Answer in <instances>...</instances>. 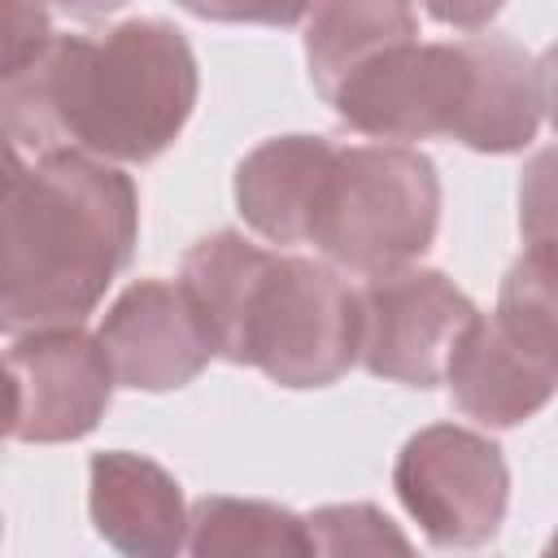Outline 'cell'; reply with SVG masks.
<instances>
[{"mask_svg":"<svg viewBox=\"0 0 558 558\" xmlns=\"http://www.w3.org/2000/svg\"><path fill=\"white\" fill-rule=\"evenodd\" d=\"M13 436V384H9V371H4V357H0V445Z\"/></svg>","mask_w":558,"mask_h":558,"instance_id":"22","label":"cell"},{"mask_svg":"<svg viewBox=\"0 0 558 558\" xmlns=\"http://www.w3.org/2000/svg\"><path fill=\"white\" fill-rule=\"evenodd\" d=\"M336 144L323 135H275L235 166L240 218L270 244H305Z\"/></svg>","mask_w":558,"mask_h":558,"instance_id":"12","label":"cell"},{"mask_svg":"<svg viewBox=\"0 0 558 558\" xmlns=\"http://www.w3.org/2000/svg\"><path fill=\"white\" fill-rule=\"evenodd\" d=\"M231 362L257 366L279 388L336 384L357 362V292L331 262L266 253Z\"/></svg>","mask_w":558,"mask_h":558,"instance_id":"5","label":"cell"},{"mask_svg":"<svg viewBox=\"0 0 558 558\" xmlns=\"http://www.w3.org/2000/svg\"><path fill=\"white\" fill-rule=\"evenodd\" d=\"M13 384V440L65 445L83 440L109 410L113 371L96 336L83 327H44L17 336L4 353Z\"/></svg>","mask_w":558,"mask_h":558,"instance_id":"8","label":"cell"},{"mask_svg":"<svg viewBox=\"0 0 558 558\" xmlns=\"http://www.w3.org/2000/svg\"><path fill=\"white\" fill-rule=\"evenodd\" d=\"M196 92L187 35L161 17H131L100 35H52L0 83V122L39 157L144 166L183 135Z\"/></svg>","mask_w":558,"mask_h":558,"instance_id":"1","label":"cell"},{"mask_svg":"<svg viewBox=\"0 0 558 558\" xmlns=\"http://www.w3.org/2000/svg\"><path fill=\"white\" fill-rule=\"evenodd\" d=\"M440 227V179L410 144L336 148L310 240L331 266L379 275L423 257Z\"/></svg>","mask_w":558,"mask_h":558,"instance_id":"4","label":"cell"},{"mask_svg":"<svg viewBox=\"0 0 558 558\" xmlns=\"http://www.w3.org/2000/svg\"><path fill=\"white\" fill-rule=\"evenodd\" d=\"M140 196L87 153H48L0 183V336L78 327L131 266Z\"/></svg>","mask_w":558,"mask_h":558,"instance_id":"2","label":"cell"},{"mask_svg":"<svg viewBox=\"0 0 558 558\" xmlns=\"http://www.w3.org/2000/svg\"><path fill=\"white\" fill-rule=\"evenodd\" d=\"M305 532H310L314 554H379V549L405 554L410 549V541L392 527V519L384 510H375L371 501L323 506V510L305 514Z\"/></svg>","mask_w":558,"mask_h":558,"instance_id":"16","label":"cell"},{"mask_svg":"<svg viewBox=\"0 0 558 558\" xmlns=\"http://www.w3.org/2000/svg\"><path fill=\"white\" fill-rule=\"evenodd\" d=\"M48 4H57V9L70 13V17H105V13L122 9L126 0H48Z\"/></svg>","mask_w":558,"mask_h":558,"instance_id":"20","label":"cell"},{"mask_svg":"<svg viewBox=\"0 0 558 558\" xmlns=\"http://www.w3.org/2000/svg\"><path fill=\"white\" fill-rule=\"evenodd\" d=\"M48 39L52 22L44 0H0V83L17 74Z\"/></svg>","mask_w":558,"mask_h":558,"instance_id":"17","label":"cell"},{"mask_svg":"<svg viewBox=\"0 0 558 558\" xmlns=\"http://www.w3.org/2000/svg\"><path fill=\"white\" fill-rule=\"evenodd\" d=\"M453 405L484 427H519L541 414L558 384V349L510 331L497 314H475L440 375Z\"/></svg>","mask_w":558,"mask_h":558,"instance_id":"10","label":"cell"},{"mask_svg":"<svg viewBox=\"0 0 558 558\" xmlns=\"http://www.w3.org/2000/svg\"><path fill=\"white\" fill-rule=\"evenodd\" d=\"M440 26H458V31H484L501 9L506 0H418Z\"/></svg>","mask_w":558,"mask_h":558,"instance_id":"19","label":"cell"},{"mask_svg":"<svg viewBox=\"0 0 558 558\" xmlns=\"http://www.w3.org/2000/svg\"><path fill=\"white\" fill-rule=\"evenodd\" d=\"M410 39H418L410 0H314V17L305 26L310 83L327 100L353 70Z\"/></svg>","mask_w":558,"mask_h":558,"instance_id":"13","label":"cell"},{"mask_svg":"<svg viewBox=\"0 0 558 558\" xmlns=\"http://www.w3.org/2000/svg\"><path fill=\"white\" fill-rule=\"evenodd\" d=\"M196 558H305L314 554L305 519L257 497H201L187 510V541Z\"/></svg>","mask_w":558,"mask_h":558,"instance_id":"14","label":"cell"},{"mask_svg":"<svg viewBox=\"0 0 558 558\" xmlns=\"http://www.w3.org/2000/svg\"><path fill=\"white\" fill-rule=\"evenodd\" d=\"M22 170V153H17V140L9 135V126L0 122V183L4 179H13Z\"/></svg>","mask_w":558,"mask_h":558,"instance_id":"21","label":"cell"},{"mask_svg":"<svg viewBox=\"0 0 558 558\" xmlns=\"http://www.w3.org/2000/svg\"><path fill=\"white\" fill-rule=\"evenodd\" d=\"M554 248L549 235H536L501 283L497 318L536 344H554Z\"/></svg>","mask_w":558,"mask_h":558,"instance_id":"15","label":"cell"},{"mask_svg":"<svg viewBox=\"0 0 558 558\" xmlns=\"http://www.w3.org/2000/svg\"><path fill=\"white\" fill-rule=\"evenodd\" d=\"M87 510L96 532L131 558H170L187 541V506L179 480L144 453H92Z\"/></svg>","mask_w":558,"mask_h":558,"instance_id":"11","label":"cell"},{"mask_svg":"<svg viewBox=\"0 0 558 558\" xmlns=\"http://www.w3.org/2000/svg\"><path fill=\"white\" fill-rule=\"evenodd\" d=\"M475 314V301L440 270H379L357 292V362L375 379L436 388L449 349Z\"/></svg>","mask_w":558,"mask_h":558,"instance_id":"7","label":"cell"},{"mask_svg":"<svg viewBox=\"0 0 558 558\" xmlns=\"http://www.w3.org/2000/svg\"><path fill=\"white\" fill-rule=\"evenodd\" d=\"M96 340L109 357L113 384L135 392L183 388L214 357L209 327L187 288L166 279H135L109 305Z\"/></svg>","mask_w":558,"mask_h":558,"instance_id":"9","label":"cell"},{"mask_svg":"<svg viewBox=\"0 0 558 558\" xmlns=\"http://www.w3.org/2000/svg\"><path fill=\"white\" fill-rule=\"evenodd\" d=\"M327 105L371 140H458L471 153H523L549 105V61L506 35L401 44L353 70Z\"/></svg>","mask_w":558,"mask_h":558,"instance_id":"3","label":"cell"},{"mask_svg":"<svg viewBox=\"0 0 558 558\" xmlns=\"http://www.w3.org/2000/svg\"><path fill=\"white\" fill-rule=\"evenodd\" d=\"M183 13L205 22H235V26H296L314 0H174Z\"/></svg>","mask_w":558,"mask_h":558,"instance_id":"18","label":"cell"},{"mask_svg":"<svg viewBox=\"0 0 558 558\" xmlns=\"http://www.w3.org/2000/svg\"><path fill=\"white\" fill-rule=\"evenodd\" d=\"M392 488L423 536L440 549H475L493 541L510 506L501 449L458 423L414 432L397 453Z\"/></svg>","mask_w":558,"mask_h":558,"instance_id":"6","label":"cell"}]
</instances>
